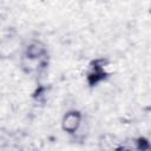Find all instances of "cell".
<instances>
[{
  "label": "cell",
  "mask_w": 151,
  "mask_h": 151,
  "mask_svg": "<svg viewBox=\"0 0 151 151\" xmlns=\"http://www.w3.org/2000/svg\"><path fill=\"white\" fill-rule=\"evenodd\" d=\"M79 122H80V117L78 113L76 112H71L68 113L65 119H64V127L67 130V131H73L78 127L79 125Z\"/></svg>",
  "instance_id": "1"
}]
</instances>
